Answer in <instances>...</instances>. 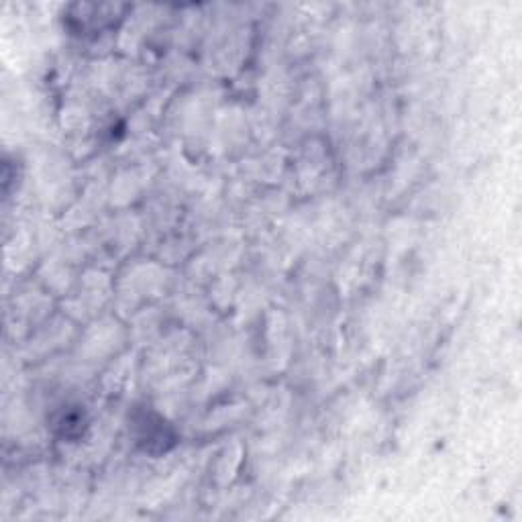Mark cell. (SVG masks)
<instances>
[{"mask_svg":"<svg viewBox=\"0 0 522 522\" xmlns=\"http://www.w3.org/2000/svg\"><path fill=\"white\" fill-rule=\"evenodd\" d=\"M137 443L149 453L168 451V443H174V433L168 423L151 410H141L133 421Z\"/></svg>","mask_w":522,"mask_h":522,"instance_id":"6da1fadb","label":"cell"}]
</instances>
